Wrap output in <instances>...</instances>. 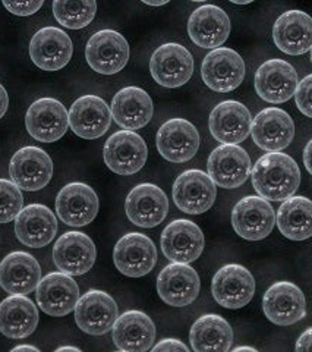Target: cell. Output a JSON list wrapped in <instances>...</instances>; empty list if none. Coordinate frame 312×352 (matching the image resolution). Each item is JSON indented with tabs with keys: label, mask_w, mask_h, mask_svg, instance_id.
<instances>
[{
	"label": "cell",
	"mask_w": 312,
	"mask_h": 352,
	"mask_svg": "<svg viewBox=\"0 0 312 352\" xmlns=\"http://www.w3.org/2000/svg\"><path fill=\"white\" fill-rule=\"evenodd\" d=\"M255 191L265 201H286L300 185L298 163L285 153H267L251 170Z\"/></svg>",
	"instance_id": "cell-1"
},
{
	"label": "cell",
	"mask_w": 312,
	"mask_h": 352,
	"mask_svg": "<svg viewBox=\"0 0 312 352\" xmlns=\"http://www.w3.org/2000/svg\"><path fill=\"white\" fill-rule=\"evenodd\" d=\"M195 62L191 52L177 43L161 44L150 60V72L154 81L166 88L185 85L194 74Z\"/></svg>",
	"instance_id": "cell-2"
},
{
	"label": "cell",
	"mask_w": 312,
	"mask_h": 352,
	"mask_svg": "<svg viewBox=\"0 0 312 352\" xmlns=\"http://www.w3.org/2000/svg\"><path fill=\"white\" fill-rule=\"evenodd\" d=\"M85 59L97 74L115 75L124 69L129 60V44L118 31H97L87 43Z\"/></svg>",
	"instance_id": "cell-3"
},
{
	"label": "cell",
	"mask_w": 312,
	"mask_h": 352,
	"mask_svg": "<svg viewBox=\"0 0 312 352\" xmlns=\"http://www.w3.org/2000/svg\"><path fill=\"white\" fill-rule=\"evenodd\" d=\"M103 157L111 172L129 176L144 168L148 157V148L137 132L118 131L106 141Z\"/></svg>",
	"instance_id": "cell-4"
},
{
	"label": "cell",
	"mask_w": 312,
	"mask_h": 352,
	"mask_svg": "<svg viewBox=\"0 0 312 352\" xmlns=\"http://www.w3.org/2000/svg\"><path fill=\"white\" fill-rule=\"evenodd\" d=\"M208 178L220 188L233 190L243 185L251 176L249 154L239 146L221 144L210 154L207 163Z\"/></svg>",
	"instance_id": "cell-5"
},
{
	"label": "cell",
	"mask_w": 312,
	"mask_h": 352,
	"mask_svg": "<svg viewBox=\"0 0 312 352\" xmlns=\"http://www.w3.org/2000/svg\"><path fill=\"white\" fill-rule=\"evenodd\" d=\"M211 292L219 305L229 310H239L254 298L255 279L241 264H226L214 274Z\"/></svg>",
	"instance_id": "cell-6"
},
{
	"label": "cell",
	"mask_w": 312,
	"mask_h": 352,
	"mask_svg": "<svg viewBox=\"0 0 312 352\" xmlns=\"http://www.w3.org/2000/svg\"><path fill=\"white\" fill-rule=\"evenodd\" d=\"M9 175L19 190L40 191L52 179L53 162L38 147H22L10 159Z\"/></svg>",
	"instance_id": "cell-7"
},
{
	"label": "cell",
	"mask_w": 312,
	"mask_h": 352,
	"mask_svg": "<svg viewBox=\"0 0 312 352\" xmlns=\"http://www.w3.org/2000/svg\"><path fill=\"white\" fill-rule=\"evenodd\" d=\"M201 76L210 90L230 93L236 90L245 78V62L238 52L219 47L204 58Z\"/></svg>",
	"instance_id": "cell-8"
},
{
	"label": "cell",
	"mask_w": 312,
	"mask_h": 352,
	"mask_svg": "<svg viewBox=\"0 0 312 352\" xmlns=\"http://www.w3.org/2000/svg\"><path fill=\"white\" fill-rule=\"evenodd\" d=\"M265 317L277 326H292L307 314L305 295L292 282H276L263 296Z\"/></svg>",
	"instance_id": "cell-9"
},
{
	"label": "cell",
	"mask_w": 312,
	"mask_h": 352,
	"mask_svg": "<svg viewBox=\"0 0 312 352\" xmlns=\"http://www.w3.org/2000/svg\"><path fill=\"white\" fill-rule=\"evenodd\" d=\"M25 126L36 141L54 142L60 140L69 128L68 110L56 98H38L27 110Z\"/></svg>",
	"instance_id": "cell-10"
},
{
	"label": "cell",
	"mask_w": 312,
	"mask_h": 352,
	"mask_svg": "<svg viewBox=\"0 0 312 352\" xmlns=\"http://www.w3.org/2000/svg\"><path fill=\"white\" fill-rule=\"evenodd\" d=\"M232 225L241 238L260 241L271 234L276 225V213L264 198L248 195L233 207Z\"/></svg>",
	"instance_id": "cell-11"
},
{
	"label": "cell",
	"mask_w": 312,
	"mask_h": 352,
	"mask_svg": "<svg viewBox=\"0 0 312 352\" xmlns=\"http://www.w3.org/2000/svg\"><path fill=\"white\" fill-rule=\"evenodd\" d=\"M116 269L128 278H142L148 274L157 261V248L147 235L131 232L122 236L113 251Z\"/></svg>",
	"instance_id": "cell-12"
},
{
	"label": "cell",
	"mask_w": 312,
	"mask_h": 352,
	"mask_svg": "<svg viewBox=\"0 0 312 352\" xmlns=\"http://www.w3.org/2000/svg\"><path fill=\"white\" fill-rule=\"evenodd\" d=\"M216 185L208 175L198 169L185 170L173 184V201L188 214H203L216 201Z\"/></svg>",
	"instance_id": "cell-13"
},
{
	"label": "cell",
	"mask_w": 312,
	"mask_h": 352,
	"mask_svg": "<svg viewBox=\"0 0 312 352\" xmlns=\"http://www.w3.org/2000/svg\"><path fill=\"white\" fill-rule=\"evenodd\" d=\"M97 250L93 239L78 230L63 234L53 247V261L60 273L81 276L90 272L96 263Z\"/></svg>",
	"instance_id": "cell-14"
},
{
	"label": "cell",
	"mask_w": 312,
	"mask_h": 352,
	"mask_svg": "<svg viewBox=\"0 0 312 352\" xmlns=\"http://www.w3.org/2000/svg\"><path fill=\"white\" fill-rule=\"evenodd\" d=\"M204 244L203 230L186 219L173 220L161 234V251L172 263H194L203 254Z\"/></svg>",
	"instance_id": "cell-15"
},
{
	"label": "cell",
	"mask_w": 312,
	"mask_h": 352,
	"mask_svg": "<svg viewBox=\"0 0 312 352\" xmlns=\"http://www.w3.org/2000/svg\"><path fill=\"white\" fill-rule=\"evenodd\" d=\"M75 322L84 333L100 336L113 327L119 310L116 301L103 291L91 289L75 305Z\"/></svg>",
	"instance_id": "cell-16"
},
{
	"label": "cell",
	"mask_w": 312,
	"mask_h": 352,
	"mask_svg": "<svg viewBox=\"0 0 312 352\" xmlns=\"http://www.w3.org/2000/svg\"><path fill=\"white\" fill-rule=\"evenodd\" d=\"M251 135L255 144L264 151L278 153L293 141V119L283 109L267 107L252 119Z\"/></svg>",
	"instance_id": "cell-17"
},
{
	"label": "cell",
	"mask_w": 312,
	"mask_h": 352,
	"mask_svg": "<svg viewBox=\"0 0 312 352\" xmlns=\"http://www.w3.org/2000/svg\"><path fill=\"white\" fill-rule=\"evenodd\" d=\"M74 53L71 37L56 27L38 30L30 41V56L37 68L54 72L69 63Z\"/></svg>",
	"instance_id": "cell-18"
},
{
	"label": "cell",
	"mask_w": 312,
	"mask_h": 352,
	"mask_svg": "<svg viewBox=\"0 0 312 352\" xmlns=\"http://www.w3.org/2000/svg\"><path fill=\"white\" fill-rule=\"evenodd\" d=\"M298 85L293 66L282 59L264 62L255 74V91L264 102L282 104L291 100Z\"/></svg>",
	"instance_id": "cell-19"
},
{
	"label": "cell",
	"mask_w": 312,
	"mask_h": 352,
	"mask_svg": "<svg viewBox=\"0 0 312 352\" xmlns=\"http://www.w3.org/2000/svg\"><path fill=\"white\" fill-rule=\"evenodd\" d=\"M210 132L223 144L238 146L251 134L252 116L247 106L236 100L219 103L208 119Z\"/></svg>",
	"instance_id": "cell-20"
},
{
	"label": "cell",
	"mask_w": 312,
	"mask_h": 352,
	"mask_svg": "<svg viewBox=\"0 0 312 352\" xmlns=\"http://www.w3.org/2000/svg\"><path fill=\"white\" fill-rule=\"evenodd\" d=\"M155 142L161 157L172 163H185L197 154L199 134L189 120L173 118L160 126Z\"/></svg>",
	"instance_id": "cell-21"
},
{
	"label": "cell",
	"mask_w": 312,
	"mask_h": 352,
	"mask_svg": "<svg viewBox=\"0 0 312 352\" xmlns=\"http://www.w3.org/2000/svg\"><path fill=\"white\" fill-rule=\"evenodd\" d=\"M56 212L62 222L68 226H87L98 213V197L87 184H68L56 197Z\"/></svg>",
	"instance_id": "cell-22"
},
{
	"label": "cell",
	"mask_w": 312,
	"mask_h": 352,
	"mask_svg": "<svg viewBox=\"0 0 312 352\" xmlns=\"http://www.w3.org/2000/svg\"><path fill=\"white\" fill-rule=\"evenodd\" d=\"M125 212L133 225L140 228H155L169 212V200L161 188L153 184H140L125 201Z\"/></svg>",
	"instance_id": "cell-23"
},
{
	"label": "cell",
	"mask_w": 312,
	"mask_h": 352,
	"mask_svg": "<svg viewBox=\"0 0 312 352\" xmlns=\"http://www.w3.org/2000/svg\"><path fill=\"white\" fill-rule=\"evenodd\" d=\"M201 289L198 273L189 264L170 263L157 278V292L160 298L172 307H186L192 304Z\"/></svg>",
	"instance_id": "cell-24"
},
{
	"label": "cell",
	"mask_w": 312,
	"mask_h": 352,
	"mask_svg": "<svg viewBox=\"0 0 312 352\" xmlns=\"http://www.w3.org/2000/svg\"><path fill=\"white\" fill-rule=\"evenodd\" d=\"M230 18L219 6L204 5L195 9L188 21V34L203 49H219L230 36Z\"/></svg>",
	"instance_id": "cell-25"
},
{
	"label": "cell",
	"mask_w": 312,
	"mask_h": 352,
	"mask_svg": "<svg viewBox=\"0 0 312 352\" xmlns=\"http://www.w3.org/2000/svg\"><path fill=\"white\" fill-rule=\"evenodd\" d=\"M68 119L75 135L84 140H97L109 131L111 113L102 97L88 94L74 102Z\"/></svg>",
	"instance_id": "cell-26"
},
{
	"label": "cell",
	"mask_w": 312,
	"mask_h": 352,
	"mask_svg": "<svg viewBox=\"0 0 312 352\" xmlns=\"http://www.w3.org/2000/svg\"><path fill=\"white\" fill-rule=\"evenodd\" d=\"M36 296L44 313L52 317H63L75 310L80 300V288L68 274L54 272L38 282Z\"/></svg>",
	"instance_id": "cell-27"
},
{
	"label": "cell",
	"mask_w": 312,
	"mask_h": 352,
	"mask_svg": "<svg viewBox=\"0 0 312 352\" xmlns=\"http://www.w3.org/2000/svg\"><path fill=\"white\" fill-rule=\"evenodd\" d=\"M111 119L124 128L135 132L146 126L154 113V104L147 91L140 87H125L113 97L110 107Z\"/></svg>",
	"instance_id": "cell-28"
},
{
	"label": "cell",
	"mask_w": 312,
	"mask_h": 352,
	"mask_svg": "<svg viewBox=\"0 0 312 352\" xmlns=\"http://www.w3.org/2000/svg\"><path fill=\"white\" fill-rule=\"evenodd\" d=\"M15 234L24 245L43 248L58 234V219L49 207L30 204L22 208L15 219Z\"/></svg>",
	"instance_id": "cell-29"
},
{
	"label": "cell",
	"mask_w": 312,
	"mask_h": 352,
	"mask_svg": "<svg viewBox=\"0 0 312 352\" xmlns=\"http://www.w3.org/2000/svg\"><path fill=\"white\" fill-rule=\"evenodd\" d=\"M273 40L278 50L291 56L308 53L312 46V19L302 10H287L277 18Z\"/></svg>",
	"instance_id": "cell-30"
},
{
	"label": "cell",
	"mask_w": 312,
	"mask_h": 352,
	"mask_svg": "<svg viewBox=\"0 0 312 352\" xmlns=\"http://www.w3.org/2000/svg\"><path fill=\"white\" fill-rule=\"evenodd\" d=\"M40 280V264L28 252H10L0 263V286L8 294L25 296L37 289Z\"/></svg>",
	"instance_id": "cell-31"
},
{
	"label": "cell",
	"mask_w": 312,
	"mask_h": 352,
	"mask_svg": "<svg viewBox=\"0 0 312 352\" xmlns=\"http://www.w3.org/2000/svg\"><path fill=\"white\" fill-rule=\"evenodd\" d=\"M111 336L120 351L147 352L154 345L155 326L146 313L131 310L116 318Z\"/></svg>",
	"instance_id": "cell-32"
},
{
	"label": "cell",
	"mask_w": 312,
	"mask_h": 352,
	"mask_svg": "<svg viewBox=\"0 0 312 352\" xmlns=\"http://www.w3.org/2000/svg\"><path fill=\"white\" fill-rule=\"evenodd\" d=\"M38 310L22 295H10L0 302V333L10 339H24L34 333Z\"/></svg>",
	"instance_id": "cell-33"
},
{
	"label": "cell",
	"mask_w": 312,
	"mask_h": 352,
	"mask_svg": "<svg viewBox=\"0 0 312 352\" xmlns=\"http://www.w3.org/2000/svg\"><path fill=\"white\" fill-rule=\"evenodd\" d=\"M189 340L195 352H229L233 344V330L221 316L204 314L192 324Z\"/></svg>",
	"instance_id": "cell-34"
},
{
	"label": "cell",
	"mask_w": 312,
	"mask_h": 352,
	"mask_svg": "<svg viewBox=\"0 0 312 352\" xmlns=\"http://www.w3.org/2000/svg\"><path fill=\"white\" fill-rule=\"evenodd\" d=\"M276 223L282 235L305 241L312 235V204L307 197H291L277 210Z\"/></svg>",
	"instance_id": "cell-35"
},
{
	"label": "cell",
	"mask_w": 312,
	"mask_h": 352,
	"mask_svg": "<svg viewBox=\"0 0 312 352\" xmlns=\"http://www.w3.org/2000/svg\"><path fill=\"white\" fill-rule=\"evenodd\" d=\"M53 15L56 21L65 28L81 30L94 19L97 12V3L94 0L87 2H53Z\"/></svg>",
	"instance_id": "cell-36"
},
{
	"label": "cell",
	"mask_w": 312,
	"mask_h": 352,
	"mask_svg": "<svg viewBox=\"0 0 312 352\" xmlns=\"http://www.w3.org/2000/svg\"><path fill=\"white\" fill-rule=\"evenodd\" d=\"M24 208V197L18 186L8 179H0V223L12 222Z\"/></svg>",
	"instance_id": "cell-37"
},
{
	"label": "cell",
	"mask_w": 312,
	"mask_h": 352,
	"mask_svg": "<svg viewBox=\"0 0 312 352\" xmlns=\"http://www.w3.org/2000/svg\"><path fill=\"white\" fill-rule=\"evenodd\" d=\"M311 85H312V76L307 75L305 78L298 82L293 97L296 100V106L307 118H312V106H311Z\"/></svg>",
	"instance_id": "cell-38"
},
{
	"label": "cell",
	"mask_w": 312,
	"mask_h": 352,
	"mask_svg": "<svg viewBox=\"0 0 312 352\" xmlns=\"http://www.w3.org/2000/svg\"><path fill=\"white\" fill-rule=\"evenodd\" d=\"M44 2H3V6L16 16H30L43 8Z\"/></svg>",
	"instance_id": "cell-39"
},
{
	"label": "cell",
	"mask_w": 312,
	"mask_h": 352,
	"mask_svg": "<svg viewBox=\"0 0 312 352\" xmlns=\"http://www.w3.org/2000/svg\"><path fill=\"white\" fill-rule=\"evenodd\" d=\"M151 352H191L179 339H163L155 344Z\"/></svg>",
	"instance_id": "cell-40"
},
{
	"label": "cell",
	"mask_w": 312,
	"mask_h": 352,
	"mask_svg": "<svg viewBox=\"0 0 312 352\" xmlns=\"http://www.w3.org/2000/svg\"><path fill=\"white\" fill-rule=\"evenodd\" d=\"M311 336H312V329H307L305 332L299 336L296 342V352H309Z\"/></svg>",
	"instance_id": "cell-41"
},
{
	"label": "cell",
	"mask_w": 312,
	"mask_h": 352,
	"mask_svg": "<svg viewBox=\"0 0 312 352\" xmlns=\"http://www.w3.org/2000/svg\"><path fill=\"white\" fill-rule=\"evenodd\" d=\"M8 107H9V96L5 90V87L0 84V119H2L8 112Z\"/></svg>",
	"instance_id": "cell-42"
},
{
	"label": "cell",
	"mask_w": 312,
	"mask_h": 352,
	"mask_svg": "<svg viewBox=\"0 0 312 352\" xmlns=\"http://www.w3.org/2000/svg\"><path fill=\"white\" fill-rule=\"evenodd\" d=\"M311 147H312V141H308V144H307L305 151H304V163H305V168L309 173L312 172V168H311Z\"/></svg>",
	"instance_id": "cell-43"
},
{
	"label": "cell",
	"mask_w": 312,
	"mask_h": 352,
	"mask_svg": "<svg viewBox=\"0 0 312 352\" xmlns=\"http://www.w3.org/2000/svg\"><path fill=\"white\" fill-rule=\"evenodd\" d=\"M10 352H41V351L32 345H18L14 349H10Z\"/></svg>",
	"instance_id": "cell-44"
},
{
	"label": "cell",
	"mask_w": 312,
	"mask_h": 352,
	"mask_svg": "<svg viewBox=\"0 0 312 352\" xmlns=\"http://www.w3.org/2000/svg\"><path fill=\"white\" fill-rule=\"evenodd\" d=\"M229 352H260V351H257L252 346H238V348H235L233 351H229Z\"/></svg>",
	"instance_id": "cell-45"
},
{
	"label": "cell",
	"mask_w": 312,
	"mask_h": 352,
	"mask_svg": "<svg viewBox=\"0 0 312 352\" xmlns=\"http://www.w3.org/2000/svg\"><path fill=\"white\" fill-rule=\"evenodd\" d=\"M54 352H82V351L75 348V346H60V348L56 349Z\"/></svg>",
	"instance_id": "cell-46"
},
{
	"label": "cell",
	"mask_w": 312,
	"mask_h": 352,
	"mask_svg": "<svg viewBox=\"0 0 312 352\" xmlns=\"http://www.w3.org/2000/svg\"><path fill=\"white\" fill-rule=\"evenodd\" d=\"M144 3L148 5V6H163V5H167L166 0H163V2H150V0H144Z\"/></svg>",
	"instance_id": "cell-47"
},
{
	"label": "cell",
	"mask_w": 312,
	"mask_h": 352,
	"mask_svg": "<svg viewBox=\"0 0 312 352\" xmlns=\"http://www.w3.org/2000/svg\"><path fill=\"white\" fill-rule=\"evenodd\" d=\"M120 352H124V351H120Z\"/></svg>",
	"instance_id": "cell-48"
}]
</instances>
